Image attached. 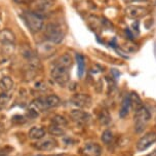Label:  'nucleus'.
<instances>
[{"label": "nucleus", "mask_w": 156, "mask_h": 156, "mask_svg": "<svg viewBox=\"0 0 156 156\" xmlns=\"http://www.w3.org/2000/svg\"><path fill=\"white\" fill-rule=\"evenodd\" d=\"M156 142V133L155 132H148L144 136H142L140 140L136 143V149L138 151H144L148 149L150 146H152Z\"/></svg>", "instance_id": "8"}, {"label": "nucleus", "mask_w": 156, "mask_h": 156, "mask_svg": "<svg viewBox=\"0 0 156 156\" xmlns=\"http://www.w3.org/2000/svg\"><path fill=\"white\" fill-rule=\"evenodd\" d=\"M76 63H77V75L79 78H82L85 72V58L81 54H76Z\"/></svg>", "instance_id": "17"}, {"label": "nucleus", "mask_w": 156, "mask_h": 156, "mask_svg": "<svg viewBox=\"0 0 156 156\" xmlns=\"http://www.w3.org/2000/svg\"><path fill=\"white\" fill-rule=\"evenodd\" d=\"M0 156H5V155L3 154V153H0Z\"/></svg>", "instance_id": "29"}, {"label": "nucleus", "mask_w": 156, "mask_h": 156, "mask_svg": "<svg viewBox=\"0 0 156 156\" xmlns=\"http://www.w3.org/2000/svg\"><path fill=\"white\" fill-rule=\"evenodd\" d=\"M10 100H12V94H10V93L3 91L2 94H0V111L6 109L10 103Z\"/></svg>", "instance_id": "19"}, {"label": "nucleus", "mask_w": 156, "mask_h": 156, "mask_svg": "<svg viewBox=\"0 0 156 156\" xmlns=\"http://www.w3.org/2000/svg\"><path fill=\"white\" fill-rule=\"evenodd\" d=\"M13 1L18 4H26V3H29L30 0H13Z\"/></svg>", "instance_id": "26"}, {"label": "nucleus", "mask_w": 156, "mask_h": 156, "mask_svg": "<svg viewBox=\"0 0 156 156\" xmlns=\"http://www.w3.org/2000/svg\"><path fill=\"white\" fill-rule=\"evenodd\" d=\"M23 18L26 22L28 28L32 33H38L43 29L44 26V20L43 16L31 12V10H27L24 12Z\"/></svg>", "instance_id": "3"}, {"label": "nucleus", "mask_w": 156, "mask_h": 156, "mask_svg": "<svg viewBox=\"0 0 156 156\" xmlns=\"http://www.w3.org/2000/svg\"><path fill=\"white\" fill-rule=\"evenodd\" d=\"M124 31H125V34H126L127 36H129V38L130 39V40H133V39H135V37H133V32L130 31V30L129 29V28H126V29H125Z\"/></svg>", "instance_id": "25"}, {"label": "nucleus", "mask_w": 156, "mask_h": 156, "mask_svg": "<svg viewBox=\"0 0 156 156\" xmlns=\"http://www.w3.org/2000/svg\"><path fill=\"white\" fill-rule=\"evenodd\" d=\"M129 108H130V102H129V97L126 96L122 100L121 103V107L120 110H119V116L120 117H124L126 116L129 112Z\"/></svg>", "instance_id": "20"}, {"label": "nucleus", "mask_w": 156, "mask_h": 156, "mask_svg": "<svg viewBox=\"0 0 156 156\" xmlns=\"http://www.w3.org/2000/svg\"><path fill=\"white\" fill-rule=\"evenodd\" d=\"M0 42L3 44H13L16 42L15 33L9 29H2L0 31Z\"/></svg>", "instance_id": "13"}, {"label": "nucleus", "mask_w": 156, "mask_h": 156, "mask_svg": "<svg viewBox=\"0 0 156 156\" xmlns=\"http://www.w3.org/2000/svg\"><path fill=\"white\" fill-rule=\"evenodd\" d=\"M99 121H100V123L103 124V125H106V124H108L110 122V115H109V113H108V111H106V110H102L101 112H100L99 114Z\"/></svg>", "instance_id": "24"}, {"label": "nucleus", "mask_w": 156, "mask_h": 156, "mask_svg": "<svg viewBox=\"0 0 156 156\" xmlns=\"http://www.w3.org/2000/svg\"><path fill=\"white\" fill-rule=\"evenodd\" d=\"M3 130H4V126H3V124L0 123V135H1V133H3Z\"/></svg>", "instance_id": "27"}, {"label": "nucleus", "mask_w": 156, "mask_h": 156, "mask_svg": "<svg viewBox=\"0 0 156 156\" xmlns=\"http://www.w3.org/2000/svg\"><path fill=\"white\" fill-rule=\"evenodd\" d=\"M51 124L58 125V126L67 129V126H68V120L62 115H55L51 118Z\"/></svg>", "instance_id": "22"}, {"label": "nucleus", "mask_w": 156, "mask_h": 156, "mask_svg": "<svg viewBox=\"0 0 156 156\" xmlns=\"http://www.w3.org/2000/svg\"><path fill=\"white\" fill-rule=\"evenodd\" d=\"M15 86V82L9 76H3L0 79V88L3 91L9 93Z\"/></svg>", "instance_id": "16"}, {"label": "nucleus", "mask_w": 156, "mask_h": 156, "mask_svg": "<svg viewBox=\"0 0 156 156\" xmlns=\"http://www.w3.org/2000/svg\"><path fill=\"white\" fill-rule=\"evenodd\" d=\"M55 3V0H30L29 7L31 12L43 16L44 13L49 12L54 8Z\"/></svg>", "instance_id": "5"}, {"label": "nucleus", "mask_w": 156, "mask_h": 156, "mask_svg": "<svg viewBox=\"0 0 156 156\" xmlns=\"http://www.w3.org/2000/svg\"><path fill=\"white\" fill-rule=\"evenodd\" d=\"M44 37L52 44H60L65 38V31L58 23H49L44 29Z\"/></svg>", "instance_id": "2"}, {"label": "nucleus", "mask_w": 156, "mask_h": 156, "mask_svg": "<svg viewBox=\"0 0 156 156\" xmlns=\"http://www.w3.org/2000/svg\"><path fill=\"white\" fill-rule=\"evenodd\" d=\"M82 156H101L102 147L98 143H86L80 150Z\"/></svg>", "instance_id": "10"}, {"label": "nucleus", "mask_w": 156, "mask_h": 156, "mask_svg": "<svg viewBox=\"0 0 156 156\" xmlns=\"http://www.w3.org/2000/svg\"><path fill=\"white\" fill-rule=\"evenodd\" d=\"M61 105V99L57 94H48L45 97L37 98L32 102V109L36 112H44V111L55 108Z\"/></svg>", "instance_id": "1"}, {"label": "nucleus", "mask_w": 156, "mask_h": 156, "mask_svg": "<svg viewBox=\"0 0 156 156\" xmlns=\"http://www.w3.org/2000/svg\"><path fill=\"white\" fill-rule=\"evenodd\" d=\"M149 13V9L142 5H129L124 8V15L129 19L139 20Z\"/></svg>", "instance_id": "7"}, {"label": "nucleus", "mask_w": 156, "mask_h": 156, "mask_svg": "<svg viewBox=\"0 0 156 156\" xmlns=\"http://www.w3.org/2000/svg\"><path fill=\"white\" fill-rule=\"evenodd\" d=\"M151 119V114L149 110L143 105L135 111V129L136 133L143 132L147 123Z\"/></svg>", "instance_id": "4"}, {"label": "nucleus", "mask_w": 156, "mask_h": 156, "mask_svg": "<svg viewBox=\"0 0 156 156\" xmlns=\"http://www.w3.org/2000/svg\"><path fill=\"white\" fill-rule=\"evenodd\" d=\"M71 117L76 123L81 125L87 124L90 120V114L82 110H73L71 112Z\"/></svg>", "instance_id": "12"}, {"label": "nucleus", "mask_w": 156, "mask_h": 156, "mask_svg": "<svg viewBox=\"0 0 156 156\" xmlns=\"http://www.w3.org/2000/svg\"><path fill=\"white\" fill-rule=\"evenodd\" d=\"M33 156H43V155H33Z\"/></svg>", "instance_id": "30"}, {"label": "nucleus", "mask_w": 156, "mask_h": 156, "mask_svg": "<svg viewBox=\"0 0 156 156\" xmlns=\"http://www.w3.org/2000/svg\"><path fill=\"white\" fill-rule=\"evenodd\" d=\"M46 135V130L41 126H33L31 129L28 133V136H29L31 140H41L43 139Z\"/></svg>", "instance_id": "14"}, {"label": "nucleus", "mask_w": 156, "mask_h": 156, "mask_svg": "<svg viewBox=\"0 0 156 156\" xmlns=\"http://www.w3.org/2000/svg\"><path fill=\"white\" fill-rule=\"evenodd\" d=\"M55 63H57L58 65H60V66L64 67V68L70 70L72 65H73V58H72V57L69 54H64L58 58Z\"/></svg>", "instance_id": "15"}, {"label": "nucleus", "mask_w": 156, "mask_h": 156, "mask_svg": "<svg viewBox=\"0 0 156 156\" xmlns=\"http://www.w3.org/2000/svg\"><path fill=\"white\" fill-rule=\"evenodd\" d=\"M71 102L78 108H88L91 105V98L86 94H76L72 97Z\"/></svg>", "instance_id": "11"}, {"label": "nucleus", "mask_w": 156, "mask_h": 156, "mask_svg": "<svg viewBox=\"0 0 156 156\" xmlns=\"http://www.w3.org/2000/svg\"><path fill=\"white\" fill-rule=\"evenodd\" d=\"M66 129L65 127H62V126H58V125H55V124H51L49 125L48 127V133H51V136H64L66 133Z\"/></svg>", "instance_id": "21"}, {"label": "nucleus", "mask_w": 156, "mask_h": 156, "mask_svg": "<svg viewBox=\"0 0 156 156\" xmlns=\"http://www.w3.org/2000/svg\"><path fill=\"white\" fill-rule=\"evenodd\" d=\"M101 140L104 144L110 145L111 143H113V141H114V133L109 129L105 130V132H103V133H102Z\"/></svg>", "instance_id": "23"}, {"label": "nucleus", "mask_w": 156, "mask_h": 156, "mask_svg": "<svg viewBox=\"0 0 156 156\" xmlns=\"http://www.w3.org/2000/svg\"><path fill=\"white\" fill-rule=\"evenodd\" d=\"M33 147L39 151H51L58 147V142L54 138H43L33 144Z\"/></svg>", "instance_id": "9"}, {"label": "nucleus", "mask_w": 156, "mask_h": 156, "mask_svg": "<svg viewBox=\"0 0 156 156\" xmlns=\"http://www.w3.org/2000/svg\"><path fill=\"white\" fill-rule=\"evenodd\" d=\"M51 76L55 80V83H58L60 86H65L69 82L70 75H69V70L64 67L55 64L54 67L51 70Z\"/></svg>", "instance_id": "6"}, {"label": "nucleus", "mask_w": 156, "mask_h": 156, "mask_svg": "<svg viewBox=\"0 0 156 156\" xmlns=\"http://www.w3.org/2000/svg\"><path fill=\"white\" fill-rule=\"evenodd\" d=\"M126 2H133V1H139V0H124Z\"/></svg>", "instance_id": "28"}, {"label": "nucleus", "mask_w": 156, "mask_h": 156, "mask_svg": "<svg viewBox=\"0 0 156 156\" xmlns=\"http://www.w3.org/2000/svg\"><path fill=\"white\" fill-rule=\"evenodd\" d=\"M129 97L130 107H132L133 109H135V111L143 106V103H142L141 98L139 97V94L136 93H132Z\"/></svg>", "instance_id": "18"}]
</instances>
